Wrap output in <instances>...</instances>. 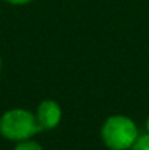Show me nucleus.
<instances>
[{"label": "nucleus", "mask_w": 149, "mask_h": 150, "mask_svg": "<svg viewBox=\"0 0 149 150\" xmlns=\"http://www.w3.org/2000/svg\"><path fill=\"white\" fill-rule=\"evenodd\" d=\"M35 118L41 131H48L56 128L61 120V108L56 100H43L35 111Z\"/></svg>", "instance_id": "nucleus-3"}, {"label": "nucleus", "mask_w": 149, "mask_h": 150, "mask_svg": "<svg viewBox=\"0 0 149 150\" xmlns=\"http://www.w3.org/2000/svg\"><path fill=\"white\" fill-rule=\"evenodd\" d=\"M13 150H44L43 146L31 139H26V140H22V142H18V144L15 146Z\"/></svg>", "instance_id": "nucleus-4"}, {"label": "nucleus", "mask_w": 149, "mask_h": 150, "mask_svg": "<svg viewBox=\"0 0 149 150\" xmlns=\"http://www.w3.org/2000/svg\"><path fill=\"white\" fill-rule=\"evenodd\" d=\"M4 1H7V3H10V4H15V6H22V4L31 3L32 0H4Z\"/></svg>", "instance_id": "nucleus-6"}, {"label": "nucleus", "mask_w": 149, "mask_h": 150, "mask_svg": "<svg viewBox=\"0 0 149 150\" xmlns=\"http://www.w3.org/2000/svg\"><path fill=\"white\" fill-rule=\"evenodd\" d=\"M0 70H1V58H0Z\"/></svg>", "instance_id": "nucleus-8"}, {"label": "nucleus", "mask_w": 149, "mask_h": 150, "mask_svg": "<svg viewBox=\"0 0 149 150\" xmlns=\"http://www.w3.org/2000/svg\"><path fill=\"white\" fill-rule=\"evenodd\" d=\"M146 128H148V133H149V118H148V121H146Z\"/></svg>", "instance_id": "nucleus-7"}, {"label": "nucleus", "mask_w": 149, "mask_h": 150, "mask_svg": "<svg viewBox=\"0 0 149 150\" xmlns=\"http://www.w3.org/2000/svg\"><path fill=\"white\" fill-rule=\"evenodd\" d=\"M40 131L41 130L38 127L35 114L28 109L13 108L6 111L0 118V134L10 142L31 139Z\"/></svg>", "instance_id": "nucleus-2"}, {"label": "nucleus", "mask_w": 149, "mask_h": 150, "mask_svg": "<svg viewBox=\"0 0 149 150\" xmlns=\"http://www.w3.org/2000/svg\"><path fill=\"white\" fill-rule=\"evenodd\" d=\"M101 137L110 150H129L139 139L135 121L126 115H113L105 120Z\"/></svg>", "instance_id": "nucleus-1"}, {"label": "nucleus", "mask_w": 149, "mask_h": 150, "mask_svg": "<svg viewBox=\"0 0 149 150\" xmlns=\"http://www.w3.org/2000/svg\"><path fill=\"white\" fill-rule=\"evenodd\" d=\"M132 150H149V133L143 134V136H139V139L133 144Z\"/></svg>", "instance_id": "nucleus-5"}]
</instances>
